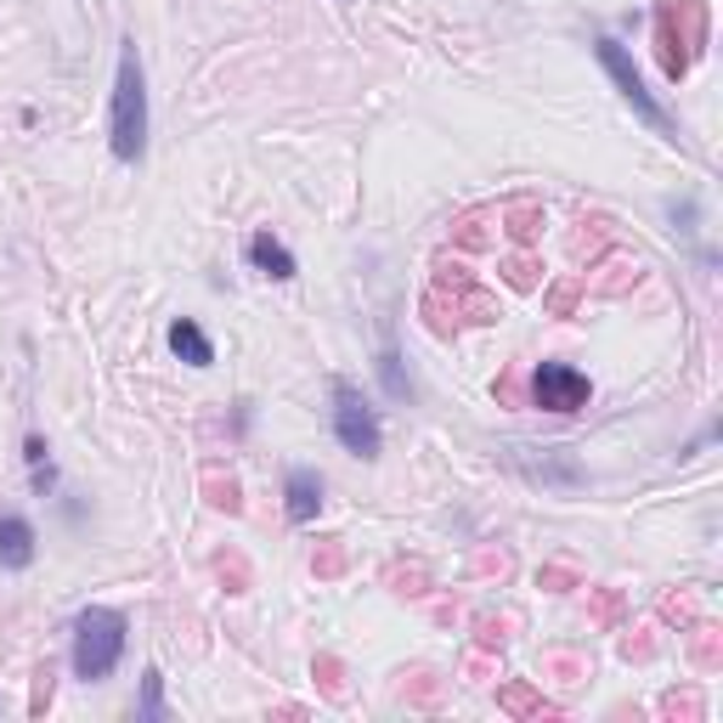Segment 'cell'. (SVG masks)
I'll return each mask as SVG.
<instances>
[{
    "mask_svg": "<svg viewBox=\"0 0 723 723\" xmlns=\"http://www.w3.org/2000/svg\"><path fill=\"white\" fill-rule=\"evenodd\" d=\"M108 148L119 164H141L148 153V74H141L136 40H119V74H114V114H108Z\"/></svg>",
    "mask_w": 723,
    "mask_h": 723,
    "instance_id": "cell-1",
    "label": "cell"
},
{
    "mask_svg": "<svg viewBox=\"0 0 723 723\" xmlns=\"http://www.w3.org/2000/svg\"><path fill=\"white\" fill-rule=\"evenodd\" d=\"M125 645H130V621L125 610L114 605H85L74 616V645H68V667L79 684H103L108 672L125 661Z\"/></svg>",
    "mask_w": 723,
    "mask_h": 723,
    "instance_id": "cell-2",
    "label": "cell"
},
{
    "mask_svg": "<svg viewBox=\"0 0 723 723\" xmlns=\"http://www.w3.org/2000/svg\"><path fill=\"white\" fill-rule=\"evenodd\" d=\"M333 436L340 447L362 464H373L384 453V424H379V407L357 391L351 379H333Z\"/></svg>",
    "mask_w": 723,
    "mask_h": 723,
    "instance_id": "cell-3",
    "label": "cell"
},
{
    "mask_svg": "<svg viewBox=\"0 0 723 723\" xmlns=\"http://www.w3.org/2000/svg\"><path fill=\"white\" fill-rule=\"evenodd\" d=\"M594 57H599V68H605V74L616 79L621 103H628V108H634V114H639V119H645L650 130H661L667 141H679V125H672V119H667V108H661L656 96L645 91V74L634 68L628 45H621V40H610V34H599V40H594Z\"/></svg>",
    "mask_w": 723,
    "mask_h": 723,
    "instance_id": "cell-4",
    "label": "cell"
},
{
    "mask_svg": "<svg viewBox=\"0 0 723 723\" xmlns=\"http://www.w3.org/2000/svg\"><path fill=\"white\" fill-rule=\"evenodd\" d=\"M532 396H538V407H549V413H583L588 396H594V384H588L583 368H571V362H538Z\"/></svg>",
    "mask_w": 723,
    "mask_h": 723,
    "instance_id": "cell-5",
    "label": "cell"
},
{
    "mask_svg": "<svg viewBox=\"0 0 723 723\" xmlns=\"http://www.w3.org/2000/svg\"><path fill=\"white\" fill-rule=\"evenodd\" d=\"M283 514L295 520V525H306V520L322 514V475L317 469L295 464V469L283 475Z\"/></svg>",
    "mask_w": 723,
    "mask_h": 723,
    "instance_id": "cell-6",
    "label": "cell"
},
{
    "mask_svg": "<svg viewBox=\"0 0 723 723\" xmlns=\"http://www.w3.org/2000/svg\"><path fill=\"white\" fill-rule=\"evenodd\" d=\"M249 261H255V272L272 277V283H295V277H300V261L288 255V244H283L272 226H261V232L249 237Z\"/></svg>",
    "mask_w": 723,
    "mask_h": 723,
    "instance_id": "cell-7",
    "label": "cell"
},
{
    "mask_svg": "<svg viewBox=\"0 0 723 723\" xmlns=\"http://www.w3.org/2000/svg\"><path fill=\"white\" fill-rule=\"evenodd\" d=\"M34 565V525L23 514H0V571H29Z\"/></svg>",
    "mask_w": 723,
    "mask_h": 723,
    "instance_id": "cell-8",
    "label": "cell"
},
{
    "mask_svg": "<svg viewBox=\"0 0 723 723\" xmlns=\"http://www.w3.org/2000/svg\"><path fill=\"white\" fill-rule=\"evenodd\" d=\"M170 351L187 362V368H215V345H210V333L192 322V317H176L170 322Z\"/></svg>",
    "mask_w": 723,
    "mask_h": 723,
    "instance_id": "cell-9",
    "label": "cell"
},
{
    "mask_svg": "<svg viewBox=\"0 0 723 723\" xmlns=\"http://www.w3.org/2000/svg\"><path fill=\"white\" fill-rule=\"evenodd\" d=\"M136 717L164 723V672H159V667L141 672V706H136Z\"/></svg>",
    "mask_w": 723,
    "mask_h": 723,
    "instance_id": "cell-10",
    "label": "cell"
},
{
    "mask_svg": "<svg viewBox=\"0 0 723 723\" xmlns=\"http://www.w3.org/2000/svg\"><path fill=\"white\" fill-rule=\"evenodd\" d=\"M379 379H384V396H391V402H407V396H413V384H407V373H402L396 345H384V357H379Z\"/></svg>",
    "mask_w": 723,
    "mask_h": 723,
    "instance_id": "cell-11",
    "label": "cell"
},
{
    "mask_svg": "<svg viewBox=\"0 0 723 723\" xmlns=\"http://www.w3.org/2000/svg\"><path fill=\"white\" fill-rule=\"evenodd\" d=\"M45 453H52V447H45V436H29V442H23V464H29V469L52 464V458H45Z\"/></svg>",
    "mask_w": 723,
    "mask_h": 723,
    "instance_id": "cell-12",
    "label": "cell"
},
{
    "mask_svg": "<svg viewBox=\"0 0 723 723\" xmlns=\"http://www.w3.org/2000/svg\"><path fill=\"white\" fill-rule=\"evenodd\" d=\"M52 487H57V469H52V464H40V469H34V492L45 498V492H52Z\"/></svg>",
    "mask_w": 723,
    "mask_h": 723,
    "instance_id": "cell-13",
    "label": "cell"
}]
</instances>
